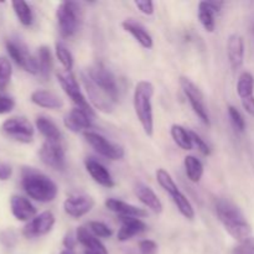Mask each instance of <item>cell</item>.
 I'll return each instance as SVG.
<instances>
[{"label":"cell","instance_id":"cell-42","mask_svg":"<svg viewBox=\"0 0 254 254\" xmlns=\"http://www.w3.org/2000/svg\"><path fill=\"white\" fill-rule=\"evenodd\" d=\"M135 6L140 10V12H143L144 15H153L154 14V2L151 0H135L134 1Z\"/></svg>","mask_w":254,"mask_h":254},{"label":"cell","instance_id":"cell-30","mask_svg":"<svg viewBox=\"0 0 254 254\" xmlns=\"http://www.w3.org/2000/svg\"><path fill=\"white\" fill-rule=\"evenodd\" d=\"M171 198H173L174 203H175L176 207H178L179 212H180L184 217L188 218V220L190 221H192L193 218H195V210H193L192 203L190 202V200H189L181 191H178L176 193H174V195L171 196Z\"/></svg>","mask_w":254,"mask_h":254},{"label":"cell","instance_id":"cell-2","mask_svg":"<svg viewBox=\"0 0 254 254\" xmlns=\"http://www.w3.org/2000/svg\"><path fill=\"white\" fill-rule=\"evenodd\" d=\"M21 186L29 197L39 202H51L59 193V188L54 180L32 168L22 169Z\"/></svg>","mask_w":254,"mask_h":254},{"label":"cell","instance_id":"cell-43","mask_svg":"<svg viewBox=\"0 0 254 254\" xmlns=\"http://www.w3.org/2000/svg\"><path fill=\"white\" fill-rule=\"evenodd\" d=\"M12 174V169L9 164L0 163V180L6 181L9 180Z\"/></svg>","mask_w":254,"mask_h":254},{"label":"cell","instance_id":"cell-10","mask_svg":"<svg viewBox=\"0 0 254 254\" xmlns=\"http://www.w3.org/2000/svg\"><path fill=\"white\" fill-rule=\"evenodd\" d=\"M6 50L9 56L15 61L17 66L24 68L31 74H39V64L37 59L29 52L27 47L17 40H7Z\"/></svg>","mask_w":254,"mask_h":254},{"label":"cell","instance_id":"cell-7","mask_svg":"<svg viewBox=\"0 0 254 254\" xmlns=\"http://www.w3.org/2000/svg\"><path fill=\"white\" fill-rule=\"evenodd\" d=\"M180 87L196 116L200 118V121L203 124L210 126V116H208L207 108H206L205 104V97H203L201 89L190 78L184 76L180 77Z\"/></svg>","mask_w":254,"mask_h":254},{"label":"cell","instance_id":"cell-37","mask_svg":"<svg viewBox=\"0 0 254 254\" xmlns=\"http://www.w3.org/2000/svg\"><path fill=\"white\" fill-rule=\"evenodd\" d=\"M228 116H230V119L231 122H232L233 127H235L238 131L243 133V131L246 130V121L245 118H243L242 113H241L236 107L230 106L228 107Z\"/></svg>","mask_w":254,"mask_h":254},{"label":"cell","instance_id":"cell-16","mask_svg":"<svg viewBox=\"0 0 254 254\" xmlns=\"http://www.w3.org/2000/svg\"><path fill=\"white\" fill-rule=\"evenodd\" d=\"M93 119V117L89 116L87 112L79 108H73L64 117V124L72 133H81L84 130L88 131V129L93 127V124H92Z\"/></svg>","mask_w":254,"mask_h":254},{"label":"cell","instance_id":"cell-26","mask_svg":"<svg viewBox=\"0 0 254 254\" xmlns=\"http://www.w3.org/2000/svg\"><path fill=\"white\" fill-rule=\"evenodd\" d=\"M36 128L46 138V141H61L62 134L54 121L44 116L36 118Z\"/></svg>","mask_w":254,"mask_h":254},{"label":"cell","instance_id":"cell-47","mask_svg":"<svg viewBox=\"0 0 254 254\" xmlns=\"http://www.w3.org/2000/svg\"><path fill=\"white\" fill-rule=\"evenodd\" d=\"M60 254H76V253H74L73 250H66V248H64V250L61 251V253Z\"/></svg>","mask_w":254,"mask_h":254},{"label":"cell","instance_id":"cell-15","mask_svg":"<svg viewBox=\"0 0 254 254\" xmlns=\"http://www.w3.org/2000/svg\"><path fill=\"white\" fill-rule=\"evenodd\" d=\"M223 1H200L198 4V20L207 32H213L216 29L215 15L222 10Z\"/></svg>","mask_w":254,"mask_h":254},{"label":"cell","instance_id":"cell-18","mask_svg":"<svg viewBox=\"0 0 254 254\" xmlns=\"http://www.w3.org/2000/svg\"><path fill=\"white\" fill-rule=\"evenodd\" d=\"M84 166H86L87 173L91 175V178L96 181L97 184H99L101 186L107 189L114 188L116 183H114L113 178H112L111 173L108 171V169L101 164L99 161H97L93 158H87L84 160Z\"/></svg>","mask_w":254,"mask_h":254},{"label":"cell","instance_id":"cell-8","mask_svg":"<svg viewBox=\"0 0 254 254\" xmlns=\"http://www.w3.org/2000/svg\"><path fill=\"white\" fill-rule=\"evenodd\" d=\"M84 138H86L87 143L99 154V155L104 156V158L109 159V160H121L124 158L123 146L118 145L116 143H112L111 140L106 138V136L101 135L96 131H84Z\"/></svg>","mask_w":254,"mask_h":254},{"label":"cell","instance_id":"cell-25","mask_svg":"<svg viewBox=\"0 0 254 254\" xmlns=\"http://www.w3.org/2000/svg\"><path fill=\"white\" fill-rule=\"evenodd\" d=\"M31 102L41 108L46 109H61L64 107V101L57 94L52 92L37 89L31 93Z\"/></svg>","mask_w":254,"mask_h":254},{"label":"cell","instance_id":"cell-24","mask_svg":"<svg viewBox=\"0 0 254 254\" xmlns=\"http://www.w3.org/2000/svg\"><path fill=\"white\" fill-rule=\"evenodd\" d=\"M77 241L86 248L87 251H91V252H96L99 254H108L106 246L99 241L98 237L93 235L88 228L86 227H78L76 232Z\"/></svg>","mask_w":254,"mask_h":254},{"label":"cell","instance_id":"cell-11","mask_svg":"<svg viewBox=\"0 0 254 254\" xmlns=\"http://www.w3.org/2000/svg\"><path fill=\"white\" fill-rule=\"evenodd\" d=\"M40 159L45 165L64 171L66 168V153L62 141H45L39 151Z\"/></svg>","mask_w":254,"mask_h":254},{"label":"cell","instance_id":"cell-21","mask_svg":"<svg viewBox=\"0 0 254 254\" xmlns=\"http://www.w3.org/2000/svg\"><path fill=\"white\" fill-rule=\"evenodd\" d=\"M104 205H106V207L109 211L117 213L121 217L143 218L148 216V212L144 208L136 207V206L130 205L128 202H124V201L118 200V198H107Z\"/></svg>","mask_w":254,"mask_h":254},{"label":"cell","instance_id":"cell-45","mask_svg":"<svg viewBox=\"0 0 254 254\" xmlns=\"http://www.w3.org/2000/svg\"><path fill=\"white\" fill-rule=\"evenodd\" d=\"M76 242H78V241H77V237L72 232H68L66 236H64V246L66 250H73L74 251Z\"/></svg>","mask_w":254,"mask_h":254},{"label":"cell","instance_id":"cell-1","mask_svg":"<svg viewBox=\"0 0 254 254\" xmlns=\"http://www.w3.org/2000/svg\"><path fill=\"white\" fill-rule=\"evenodd\" d=\"M215 211L217 218L222 223L228 235L238 241V243L251 237L252 226L250 225L247 218L245 217L243 212L236 203L226 198H220L216 201Z\"/></svg>","mask_w":254,"mask_h":254},{"label":"cell","instance_id":"cell-40","mask_svg":"<svg viewBox=\"0 0 254 254\" xmlns=\"http://www.w3.org/2000/svg\"><path fill=\"white\" fill-rule=\"evenodd\" d=\"M15 101L12 97L7 94L0 93V114H6L14 109Z\"/></svg>","mask_w":254,"mask_h":254},{"label":"cell","instance_id":"cell-12","mask_svg":"<svg viewBox=\"0 0 254 254\" xmlns=\"http://www.w3.org/2000/svg\"><path fill=\"white\" fill-rule=\"evenodd\" d=\"M55 222H56V218H55L54 213L51 211H45L25 225L22 235L27 240H34V238L46 236L52 231Z\"/></svg>","mask_w":254,"mask_h":254},{"label":"cell","instance_id":"cell-46","mask_svg":"<svg viewBox=\"0 0 254 254\" xmlns=\"http://www.w3.org/2000/svg\"><path fill=\"white\" fill-rule=\"evenodd\" d=\"M241 101H242V106L245 111L254 118V96L247 97V98L241 99Z\"/></svg>","mask_w":254,"mask_h":254},{"label":"cell","instance_id":"cell-5","mask_svg":"<svg viewBox=\"0 0 254 254\" xmlns=\"http://www.w3.org/2000/svg\"><path fill=\"white\" fill-rule=\"evenodd\" d=\"M87 74L91 78V81L98 87L99 89L104 92L112 101L116 103L119 97L118 84H117V78L111 69L107 68L103 64L97 62L93 66L87 69Z\"/></svg>","mask_w":254,"mask_h":254},{"label":"cell","instance_id":"cell-9","mask_svg":"<svg viewBox=\"0 0 254 254\" xmlns=\"http://www.w3.org/2000/svg\"><path fill=\"white\" fill-rule=\"evenodd\" d=\"M1 129L7 136L20 143H31L34 139V126L25 117H12L6 119L2 123Z\"/></svg>","mask_w":254,"mask_h":254},{"label":"cell","instance_id":"cell-48","mask_svg":"<svg viewBox=\"0 0 254 254\" xmlns=\"http://www.w3.org/2000/svg\"><path fill=\"white\" fill-rule=\"evenodd\" d=\"M84 254H99V253H96V252H91V251H84Z\"/></svg>","mask_w":254,"mask_h":254},{"label":"cell","instance_id":"cell-31","mask_svg":"<svg viewBox=\"0 0 254 254\" xmlns=\"http://www.w3.org/2000/svg\"><path fill=\"white\" fill-rule=\"evenodd\" d=\"M11 5L19 21L24 26H31L32 22H34V14H32L31 6L26 1H21V0L12 1Z\"/></svg>","mask_w":254,"mask_h":254},{"label":"cell","instance_id":"cell-39","mask_svg":"<svg viewBox=\"0 0 254 254\" xmlns=\"http://www.w3.org/2000/svg\"><path fill=\"white\" fill-rule=\"evenodd\" d=\"M232 254H254V237L238 243L232 250Z\"/></svg>","mask_w":254,"mask_h":254},{"label":"cell","instance_id":"cell-4","mask_svg":"<svg viewBox=\"0 0 254 254\" xmlns=\"http://www.w3.org/2000/svg\"><path fill=\"white\" fill-rule=\"evenodd\" d=\"M56 19L60 34L64 37L73 36L81 22L78 4L73 1H62L56 9Z\"/></svg>","mask_w":254,"mask_h":254},{"label":"cell","instance_id":"cell-13","mask_svg":"<svg viewBox=\"0 0 254 254\" xmlns=\"http://www.w3.org/2000/svg\"><path fill=\"white\" fill-rule=\"evenodd\" d=\"M81 78L82 83H83L84 88H86V92L87 94H88V98L91 99L92 104H93L98 111L103 112V113H112L114 108V102L91 81V78H89L88 74H87L86 72H82Z\"/></svg>","mask_w":254,"mask_h":254},{"label":"cell","instance_id":"cell-23","mask_svg":"<svg viewBox=\"0 0 254 254\" xmlns=\"http://www.w3.org/2000/svg\"><path fill=\"white\" fill-rule=\"evenodd\" d=\"M122 26L140 44L141 47H144L146 50L153 47V36H151L150 32L145 29V26L143 24H140V22H138L134 19H127L122 22Z\"/></svg>","mask_w":254,"mask_h":254},{"label":"cell","instance_id":"cell-14","mask_svg":"<svg viewBox=\"0 0 254 254\" xmlns=\"http://www.w3.org/2000/svg\"><path fill=\"white\" fill-rule=\"evenodd\" d=\"M96 202L92 196L86 193H76L67 197L64 202V210L69 217L79 218L91 212Z\"/></svg>","mask_w":254,"mask_h":254},{"label":"cell","instance_id":"cell-29","mask_svg":"<svg viewBox=\"0 0 254 254\" xmlns=\"http://www.w3.org/2000/svg\"><path fill=\"white\" fill-rule=\"evenodd\" d=\"M170 134L176 145L180 146L183 150H192L193 143L189 129L184 128L180 124H173L170 129Z\"/></svg>","mask_w":254,"mask_h":254},{"label":"cell","instance_id":"cell-34","mask_svg":"<svg viewBox=\"0 0 254 254\" xmlns=\"http://www.w3.org/2000/svg\"><path fill=\"white\" fill-rule=\"evenodd\" d=\"M56 56L57 59H59L60 64L64 67V69H66V71H72L74 64L73 56H72L71 51H69L62 42H57L56 44Z\"/></svg>","mask_w":254,"mask_h":254},{"label":"cell","instance_id":"cell-28","mask_svg":"<svg viewBox=\"0 0 254 254\" xmlns=\"http://www.w3.org/2000/svg\"><path fill=\"white\" fill-rule=\"evenodd\" d=\"M37 64H39V74L44 79H49L50 74H51L52 67H54V62H52V55L50 51L49 46H41L39 47L37 51Z\"/></svg>","mask_w":254,"mask_h":254},{"label":"cell","instance_id":"cell-22","mask_svg":"<svg viewBox=\"0 0 254 254\" xmlns=\"http://www.w3.org/2000/svg\"><path fill=\"white\" fill-rule=\"evenodd\" d=\"M121 228H119L118 235H117V238L121 242L131 240L136 235H140L148 230V226L141 221V218L121 217Z\"/></svg>","mask_w":254,"mask_h":254},{"label":"cell","instance_id":"cell-3","mask_svg":"<svg viewBox=\"0 0 254 254\" xmlns=\"http://www.w3.org/2000/svg\"><path fill=\"white\" fill-rule=\"evenodd\" d=\"M154 86L149 81H139L134 89L133 104L136 117L143 127L144 133L148 136L154 134V114H153V96Z\"/></svg>","mask_w":254,"mask_h":254},{"label":"cell","instance_id":"cell-38","mask_svg":"<svg viewBox=\"0 0 254 254\" xmlns=\"http://www.w3.org/2000/svg\"><path fill=\"white\" fill-rule=\"evenodd\" d=\"M189 131H190V136H191V139H192L193 146H196V148H197V150L200 151L202 155H205V156L210 155L211 154L210 146H208L207 143H206V141L201 138L200 134H197L196 131H193V130H190V129H189Z\"/></svg>","mask_w":254,"mask_h":254},{"label":"cell","instance_id":"cell-19","mask_svg":"<svg viewBox=\"0 0 254 254\" xmlns=\"http://www.w3.org/2000/svg\"><path fill=\"white\" fill-rule=\"evenodd\" d=\"M227 56L233 71L242 67L245 61V40L241 35L232 34L227 39Z\"/></svg>","mask_w":254,"mask_h":254},{"label":"cell","instance_id":"cell-36","mask_svg":"<svg viewBox=\"0 0 254 254\" xmlns=\"http://www.w3.org/2000/svg\"><path fill=\"white\" fill-rule=\"evenodd\" d=\"M88 230L98 238H109L113 235L112 228H109L106 223L99 222V221H91V222H88Z\"/></svg>","mask_w":254,"mask_h":254},{"label":"cell","instance_id":"cell-44","mask_svg":"<svg viewBox=\"0 0 254 254\" xmlns=\"http://www.w3.org/2000/svg\"><path fill=\"white\" fill-rule=\"evenodd\" d=\"M0 241L2 242V245L10 247L15 242V235L11 231H4V232L0 233Z\"/></svg>","mask_w":254,"mask_h":254},{"label":"cell","instance_id":"cell-6","mask_svg":"<svg viewBox=\"0 0 254 254\" xmlns=\"http://www.w3.org/2000/svg\"><path fill=\"white\" fill-rule=\"evenodd\" d=\"M57 78H59V82L60 84H61L64 92L72 99V102L76 104L77 108L87 112L89 116H92L94 118V117H96L94 109L92 108L91 104L88 103V101H87L86 97H84V94L82 93L78 82H77L76 79V76L72 73V71H66V69H64V71L57 72Z\"/></svg>","mask_w":254,"mask_h":254},{"label":"cell","instance_id":"cell-32","mask_svg":"<svg viewBox=\"0 0 254 254\" xmlns=\"http://www.w3.org/2000/svg\"><path fill=\"white\" fill-rule=\"evenodd\" d=\"M237 93L241 99L254 96V77L251 72L241 73L237 82Z\"/></svg>","mask_w":254,"mask_h":254},{"label":"cell","instance_id":"cell-27","mask_svg":"<svg viewBox=\"0 0 254 254\" xmlns=\"http://www.w3.org/2000/svg\"><path fill=\"white\" fill-rule=\"evenodd\" d=\"M184 166L189 180L195 184L200 183L203 176V164L196 156L188 155L184 159Z\"/></svg>","mask_w":254,"mask_h":254},{"label":"cell","instance_id":"cell-20","mask_svg":"<svg viewBox=\"0 0 254 254\" xmlns=\"http://www.w3.org/2000/svg\"><path fill=\"white\" fill-rule=\"evenodd\" d=\"M134 192L144 206L153 211L154 213H161L164 210V205L158 197L154 190L143 183H135L134 185Z\"/></svg>","mask_w":254,"mask_h":254},{"label":"cell","instance_id":"cell-33","mask_svg":"<svg viewBox=\"0 0 254 254\" xmlns=\"http://www.w3.org/2000/svg\"><path fill=\"white\" fill-rule=\"evenodd\" d=\"M156 181H158L159 185H160L170 196H173L174 193L180 191L179 186L176 185V183L174 181L173 176H171L165 169H158V170H156Z\"/></svg>","mask_w":254,"mask_h":254},{"label":"cell","instance_id":"cell-35","mask_svg":"<svg viewBox=\"0 0 254 254\" xmlns=\"http://www.w3.org/2000/svg\"><path fill=\"white\" fill-rule=\"evenodd\" d=\"M12 74V67L9 60L5 56H0V91H4L10 83Z\"/></svg>","mask_w":254,"mask_h":254},{"label":"cell","instance_id":"cell-17","mask_svg":"<svg viewBox=\"0 0 254 254\" xmlns=\"http://www.w3.org/2000/svg\"><path fill=\"white\" fill-rule=\"evenodd\" d=\"M10 208L11 213L17 221L29 222L37 216V211L35 206L24 196L14 195L10 198Z\"/></svg>","mask_w":254,"mask_h":254},{"label":"cell","instance_id":"cell-41","mask_svg":"<svg viewBox=\"0 0 254 254\" xmlns=\"http://www.w3.org/2000/svg\"><path fill=\"white\" fill-rule=\"evenodd\" d=\"M139 252L140 254H156L158 245L151 240H143L139 242Z\"/></svg>","mask_w":254,"mask_h":254}]
</instances>
